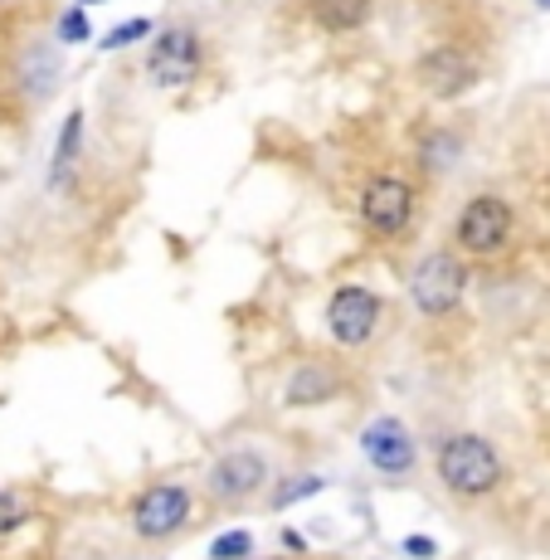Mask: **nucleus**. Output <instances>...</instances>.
Segmentation results:
<instances>
[{
    "label": "nucleus",
    "instance_id": "nucleus-6",
    "mask_svg": "<svg viewBox=\"0 0 550 560\" xmlns=\"http://www.w3.org/2000/svg\"><path fill=\"white\" fill-rule=\"evenodd\" d=\"M190 512H196V492L180 482H156L132 502V532L142 541H161V536H176L190 522Z\"/></svg>",
    "mask_w": 550,
    "mask_h": 560
},
{
    "label": "nucleus",
    "instance_id": "nucleus-19",
    "mask_svg": "<svg viewBox=\"0 0 550 560\" xmlns=\"http://www.w3.org/2000/svg\"><path fill=\"white\" fill-rule=\"evenodd\" d=\"M405 551L414 556V560H434V556H438V546H434V541H424V536H409Z\"/></svg>",
    "mask_w": 550,
    "mask_h": 560
},
{
    "label": "nucleus",
    "instance_id": "nucleus-16",
    "mask_svg": "<svg viewBox=\"0 0 550 560\" xmlns=\"http://www.w3.org/2000/svg\"><path fill=\"white\" fill-rule=\"evenodd\" d=\"M59 39L63 45H83V39H93V25H89V15H83V5H73V10L59 15Z\"/></svg>",
    "mask_w": 550,
    "mask_h": 560
},
{
    "label": "nucleus",
    "instance_id": "nucleus-4",
    "mask_svg": "<svg viewBox=\"0 0 550 560\" xmlns=\"http://www.w3.org/2000/svg\"><path fill=\"white\" fill-rule=\"evenodd\" d=\"M361 220H365V230L385 234V240L405 234L409 220H414V186L405 176H390V171L371 176L361 186Z\"/></svg>",
    "mask_w": 550,
    "mask_h": 560
},
{
    "label": "nucleus",
    "instance_id": "nucleus-9",
    "mask_svg": "<svg viewBox=\"0 0 550 560\" xmlns=\"http://www.w3.org/2000/svg\"><path fill=\"white\" fill-rule=\"evenodd\" d=\"M268 482V458L258 448H230L220 463L210 468V492L220 502H244L254 492H264Z\"/></svg>",
    "mask_w": 550,
    "mask_h": 560
},
{
    "label": "nucleus",
    "instance_id": "nucleus-20",
    "mask_svg": "<svg viewBox=\"0 0 550 560\" xmlns=\"http://www.w3.org/2000/svg\"><path fill=\"white\" fill-rule=\"evenodd\" d=\"M73 5H98V0H73Z\"/></svg>",
    "mask_w": 550,
    "mask_h": 560
},
{
    "label": "nucleus",
    "instance_id": "nucleus-10",
    "mask_svg": "<svg viewBox=\"0 0 550 560\" xmlns=\"http://www.w3.org/2000/svg\"><path fill=\"white\" fill-rule=\"evenodd\" d=\"M472 79H478L472 54L458 49V45H438V49H429L424 59H419V83H424L434 98H458Z\"/></svg>",
    "mask_w": 550,
    "mask_h": 560
},
{
    "label": "nucleus",
    "instance_id": "nucleus-23",
    "mask_svg": "<svg viewBox=\"0 0 550 560\" xmlns=\"http://www.w3.org/2000/svg\"><path fill=\"white\" fill-rule=\"evenodd\" d=\"M268 560H278V556H268Z\"/></svg>",
    "mask_w": 550,
    "mask_h": 560
},
{
    "label": "nucleus",
    "instance_id": "nucleus-14",
    "mask_svg": "<svg viewBox=\"0 0 550 560\" xmlns=\"http://www.w3.org/2000/svg\"><path fill=\"white\" fill-rule=\"evenodd\" d=\"M254 551V532H224L210 541V560H249Z\"/></svg>",
    "mask_w": 550,
    "mask_h": 560
},
{
    "label": "nucleus",
    "instance_id": "nucleus-15",
    "mask_svg": "<svg viewBox=\"0 0 550 560\" xmlns=\"http://www.w3.org/2000/svg\"><path fill=\"white\" fill-rule=\"evenodd\" d=\"M147 35H151V20L147 15H132V20H122L117 30H107L103 49H127V45H137V39H147Z\"/></svg>",
    "mask_w": 550,
    "mask_h": 560
},
{
    "label": "nucleus",
    "instance_id": "nucleus-22",
    "mask_svg": "<svg viewBox=\"0 0 550 560\" xmlns=\"http://www.w3.org/2000/svg\"><path fill=\"white\" fill-rule=\"evenodd\" d=\"M0 5H10V0H0Z\"/></svg>",
    "mask_w": 550,
    "mask_h": 560
},
{
    "label": "nucleus",
    "instance_id": "nucleus-11",
    "mask_svg": "<svg viewBox=\"0 0 550 560\" xmlns=\"http://www.w3.org/2000/svg\"><path fill=\"white\" fill-rule=\"evenodd\" d=\"M341 390H347V375H341V365L312 357V361H302L297 371L288 375L283 400L293 405V409H307V405H327V400H337Z\"/></svg>",
    "mask_w": 550,
    "mask_h": 560
},
{
    "label": "nucleus",
    "instance_id": "nucleus-8",
    "mask_svg": "<svg viewBox=\"0 0 550 560\" xmlns=\"http://www.w3.org/2000/svg\"><path fill=\"white\" fill-rule=\"evenodd\" d=\"M361 454L381 478H405V472H414V463H419V444L400 419L385 415V419H375V424H365Z\"/></svg>",
    "mask_w": 550,
    "mask_h": 560
},
{
    "label": "nucleus",
    "instance_id": "nucleus-3",
    "mask_svg": "<svg viewBox=\"0 0 550 560\" xmlns=\"http://www.w3.org/2000/svg\"><path fill=\"white\" fill-rule=\"evenodd\" d=\"M512 230H516V214H512V205H506L502 196H472L468 205L458 210V249L463 254H472V258H488V254H498L506 240H512Z\"/></svg>",
    "mask_w": 550,
    "mask_h": 560
},
{
    "label": "nucleus",
    "instance_id": "nucleus-2",
    "mask_svg": "<svg viewBox=\"0 0 550 560\" xmlns=\"http://www.w3.org/2000/svg\"><path fill=\"white\" fill-rule=\"evenodd\" d=\"M468 293V264H463L453 249H434L414 264L409 273V303L424 317H448L453 307Z\"/></svg>",
    "mask_w": 550,
    "mask_h": 560
},
{
    "label": "nucleus",
    "instance_id": "nucleus-7",
    "mask_svg": "<svg viewBox=\"0 0 550 560\" xmlns=\"http://www.w3.org/2000/svg\"><path fill=\"white\" fill-rule=\"evenodd\" d=\"M375 327H381V293H371V288L361 283H347L331 293L327 303V331L337 347H365V341L375 337Z\"/></svg>",
    "mask_w": 550,
    "mask_h": 560
},
{
    "label": "nucleus",
    "instance_id": "nucleus-12",
    "mask_svg": "<svg viewBox=\"0 0 550 560\" xmlns=\"http://www.w3.org/2000/svg\"><path fill=\"white\" fill-rule=\"evenodd\" d=\"M79 152H83V113H69L63 117V132H59V147H54V161H49V186L63 190L79 171Z\"/></svg>",
    "mask_w": 550,
    "mask_h": 560
},
{
    "label": "nucleus",
    "instance_id": "nucleus-21",
    "mask_svg": "<svg viewBox=\"0 0 550 560\" xmlns=\"http://www.w3.org/2000/svg\"><path fill=\"white\" fill-rule=\"evenodd\" d=\"M536 5H541V10H550V0H536Z\"/></svg>",
    "mask_w": 550,
    "mask_h": 560
},
{
    "label": "nucleus",
    "instance_id": "nucleus-5",
    "mask_svg": "<svg viewBox=\"0 0 550 560\" xmlns=\"http://www.w3.org/2000/svg\"><path fill=\"white\" fill-rule=\"evenodd\" d=\"M204 63V45L200 35L190 25H166L156 35V45H151V59H147V73L156 89H186V83H196Z\"/></svg>",
    "mask_w": 550,
    "mask_h": 560
},
{
    "label": "nucleus",
    "instance_id": "nucleus-13",
    "mask_svg": "<svg viewBox=\"0 0 550 560\" xmlns=\"http://www.w3.org/2000/svg\"><path fill=\"white\" fill-rule=\"evenodd\" d=\"M312 20H317L327 35H351L371 20V0H312Z\"/></svg>",
    "mask_w": 550,
    "mask_h": 560
},
{
    "label": "nucleus",
    "instance_id": "nucleus-18",
    "mask_svg": "<svg viewBox=\"0 0 550 560\" xmlns=\"http://www.w3.org/2000/svg\"><path fill=\"white\" fill-rule=\"evenodd\" d=\"M321 482L317 478H297V482H288V492H278V508H288V502H302L307 492H317Z\"/></svg>",
    "mask_w": 550,
    "mask_h": 560
},
{
    "label": "nucleus",
    "instance_id": "nucleus-17",
    "mask_svg": "<svg viewBox=\"0 0 550 560\" xmlns=\"http://www.w3.org/2000/svg\"><path fill=\"white\" fill-rule=\"evenodd\" d=\"M30 516V502L20 498V492H10V488H0V536H10L20 522Z\"/></svg>",
    "mask_w": 550,
    "mask_h": 560
},
{
    "label": "nucleus",
    "instance_id": "nucleus-1",
    "mask_svg": "<svg viewBox=\"0 0 550 560\" xmlns=\"http://www.w3.org/2000/svg\"><path fill=\"white\" fill-rule=\"evenodd\" d=\"M434 468H438V482H444L453 498H488L506 478L498 444L482 434H448L434 454Z\"/></svg>",
    "mask_w": 550,
    "mask_h": 560
}]
</instances>
